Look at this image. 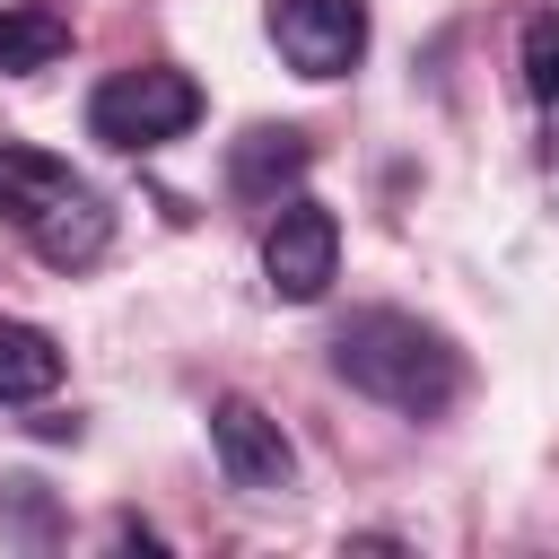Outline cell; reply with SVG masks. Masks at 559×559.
<instances>
[{
  "instance_id": "9",
  "label": "cell",
  "mask_w": 559,
  "mask_h": 559,
  "mask_svg": "<svg viewBox=\"0 0 559 559\" xmlns=\"http://www.w3.org/2000/svg\"><path fill=\"white\" fill-rule=\"evenodd\" d=\"M52 384H61V341L44 323L0 314V402H44Z\"/></svg>"
},
{
  "instance_id": "6",
  "label": "cell",
  "mask_w": 559,
  "mask_h": 559,
  "mask_svg": "<svg viewBox=\"0 0 559 559\" xmlns=\"http://www.w3.org/2000/svg\"><path fill=\"white\" fill-rule=\"evenodd\" d=\"M271 44L297 79H349L367 61V0H271Z\"/></svg>"
},
{
  "instance_id": "5",
  "label": "cell",
  "mask_w": 559,
  "mask_h": 559,
  "mask_svg": "<svg viewBox=\"0 0 559 559\" xmlns=\"http://www.w3.org/2000/svg\"><path fill=\"white\" fill-rule=\"evenodd\" d=\"M210 454H218L227 489H245V498H280V489L297 480L288 428H280L262 402H245V393H218V402H210Z\"/></svg>"
},
{
  "instance_id": "3",
  "label": "cell",
  "mask_w": 559,
  "mask_h": 559,
  "mask_svg": "<svg viewBox=\"0 0 559 559\" xmlns=\"http://www.w3.org/2000/svg\"><path fill=\"white\" fill-rule=\"evenodd\" d=\"M192 122H201V87H192L183 70H166V61L114 70V79H96V96H87V140H105V148H122V157L166 148V140H183Z\"/></svg>"
},
{
  "instance_id": "1",
  "label": "cell",
  "mask_w": 559,
  "mask_h": 559,
  "mask_svg": "<svg viewBox=\"0 0 559 559\" xmlns=\"http://www.w3.org/2000/svg\"><path fill=\"white\" fill-rule=\"evenodd\" d=\"M332 376L402 419H437L463 393V349H454V332H437L411 306H358L332 332Z\"/></svg>"
},
{
  "instance_id": "10",
  "label": "cell",
  "mask_w": 559,
  "mask_h": 559,
  "mask_svg": "<svg viewBox=\"0 0 559 559\" xmlns=\"http://www.w3.org/2000/svg\"><path fill=\"white\" fill-rule=\"evenodd\" d=\"M515 52H524V87H533L542 105H559V9H533Z\"/></svg>"
},
{
  "instance_id": "4",
  "label": "cell",
  "mask_w": 559,
  "mask_h": 559,
  "mask_svg": "<svg viewBox=\"0 0 559 559\" xmlns=\"http://www.w3.org/2000/svg\"><path fill=\"white\" fill-rule=\"evenodd\" d=\"M332 271H341V218L323 201L288 192L280 218L262 227V280H271V297L280 306H314L332 288Z\"/></svg>"
},
{
  "instance_id": "7",
  "label": "cell",
  "mask_w": 559,
  "mask_h": 559,
  "mask_svg": "<svg viewBox=\"0 0 559 559\" xmlns=\"http://www.w3.org/2000/svg\"><path fill=\"white\" fill-rule=\"evenodd\" d=\"M306 166H314V140H306V131H288V122H253V131L227 148V192L280 210V192H297Z\"/></svg>"
},
{
  "instance_id": "2",
  "label": "cell",
  "mask_w": 559,
  "mask_h": 559,
  "mask_svg": "<svg viewBox=\"0 0 559 559\" xmlns=\"http://www.w3.org/2000/svg\"><path fill=\"white\" fill-rule=\"evenodd\" d=\"M0 218L61 271L96 262L114 236V210L87 192V175L52 148H26V140H0Z\"/></svg>"
},
{
  "instance_id": "8",
  "label": "cell",
  "mask_w": 559,
  "mask_h": 559,
  "mask_svg": "<svg viewBox=\"0 0 559 559\" xmlns=\"http://www.w3.org/2000/svg\"><path fill=\"white\" fill-rule=\"evenodd\" d=\"M61 52H70V17H61V9H35V0H0V79L52 70Z\"/></svg>"
}]
</instances>
